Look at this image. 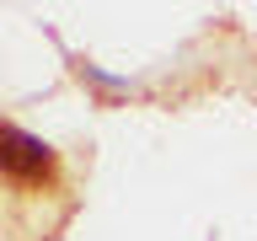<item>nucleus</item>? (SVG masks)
Instances as JSON below:
<instances>
[{
	"label": "nucleus",
	"mask_w": 257,
	"mask_h": 241,
	"mask_svg": "<svg viewBox=\"0 0 257 241\" xmlns=\"http://www.w3.org/2000/svg\"><path fill=\"white\" fill-rule=\"evenodd\" d=\"M0 166L11 177H43L48 166H54V156H48L43 140H32V134H22L16 124L0 129Z\"/></svg>",
	"instance_id": "f257e3e1"
}]
</instances>
